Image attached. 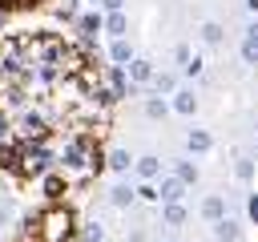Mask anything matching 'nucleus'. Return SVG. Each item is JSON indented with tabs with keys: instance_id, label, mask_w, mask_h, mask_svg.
Wrapping results in <instances>:
<instances>
[{
	"instance_id": "f257e3e1",
	"label": "nucleus",
	"mask_w": 258,
	"mask_h": 242,
	"mask_svg": "<svg viewBox=\"0 0 258 242\" xmlns=\"http://www.w3.org/2000/svg\"><path fill=\"white\" fill-rule=\"evenodd\" d=\"M28 234L32 242H77V218L69 206H44L28 218Z\"/></svg>"
},
{
	"instance_id": "f03ea898",
	"label": "nucleus",
	"mask_w": 258,
	"mask_h": 242,
	"mask_svg": "<svg viewBox=\"0 0 258 242\" xmlns=\"http://www.w3.org/2000/svg\"><path fill=\"white\" fill-rule=\"evenodd\" d=\"M181 190H185V182H181V177H165V182H161V190H157V198H161V202H177V198H181Z\"/></svg>"
},
{
	"instance_id": "7ed1b4c3",
	"label": "nucleus",
	"mask_w": 258,
	"mask_h": 242,
	"mask_svg": "<svg viewBox=\"0 0 258 242\" xmlns=\"http://www.w3.org/2000/svg\"><path fill=\"white\" fill-rule=\"evenodd\" d=\"M133 198H137V190H129V186H113V190H109V202H113L117 210L133 206Z\"/></svg>"
},
{
	"instance_id": "20e7f679",
	"label": "nucleus",
	"mask_w": 258,
	"mask_h": 242,
	"mask_svg": "<svg viewBox=\"0 0 258 242\" xmlns=\"http://www.w3.org/2000/svg\"><path fill=\"white\" fill-rule=\"evenodd\" d=\"M133 165H137V173H141L145 182H149V177H157V169H161V161H157L153 153H145V157H137Z\"/></svg>"
},
{
	"instance_id": "39448f33",
	"label": "nucleus",
	"mask_w": 258,
	"mask_h": 242,
	"mask_svg": "<svg viewBox=\"0 0 258 242\" xmlns=\"http://www.w3.org/2000/svg\"><path fill=\"white\" fill-rule=\"evenodd\" d=\"M222 210H226V206H222L218 194H210V198L202 202V218H210V222H222Z\"/></svg>"
},
{
	"instance_id": "423d86ee",
	"label": "nucleus",
	"mask_w": 258,
	"mask_h": 242,
	"mask_svg": "<svg viewBox=\"0 0 258 242\" xmlns=\"http://www.w3.org/2000/svg\"><path fill=\"white\" fill-rule=\"evenodd\" d=\"M16 153H20L16 141H12V145H0V169H4V173H16Z\"/></svg>"
},
{
	"instance_id": "0eeeda50",
	"label": "nucleus",
	"mask_w": 258,
	"mask_h": 242,
	"mask_svg": "<svg viewBox=\"0 0 258 242\" xmlns=\"http://www.w3.org/2000/svg\"><path fill=\"white\" fill-rule=\"evenodd\" d=\"M125 28H129L125 12H109V16H105V32H113V36H125Z\"/></svg>"
},
{
	"instance_id": "6e6552de",
	"label": "nucleus",
	"mask_w": 258,
	"mask_h": 242,
	"mask_svg": "<svg viewBox=\"0 0 258 242\" xmlns=\"http://www.w3.org/2000/svg\"><path fill=\"white\" fill-rule=\"evenodd\" d=\"M105 165H109V169H117V173H125V169H129V165H133V157H129V149H113V153H109V161H105Z\"/></svg>"
},
{
	"instance_id": "1a4fd4ad",
	"label": "nucleus",
	"mask_w": 258,
	"mask_h": 242,
	"mask_svg": "<svg viewBox=\"0 0 258 242\" xmlns=\"http://www.w3.org/2000/svg\"><path fill=\"white\" fill-rule=\"evenodd\" d=\"M109 56H113L117 65H125V60L133 56V52H129V40H125V36H117V40H113V48H109Z\"/></svg>"
},
{
	"instance_id": "9d476101",
	"label": "nucleus",
	"mask_w": 258,
	"mask_h": 242,
	"mask_svg": "<svg viewBox=\"0 0 258 242\" xmlns=\"http://www.w3.org/2000/svg\"><path fill=\"white\" fill-rule=\"evenodd\" d=\"M77 24H81V32H85V36H97V32L105 28V20H101V16H81Z\"/></svg>"
},
{
	"instance_id": "9b49d317",
	"label": "nucleus",
	"mask_w": 258,
	"mask_h": 242,
	"mask_svg": "<svg viewBox=\"0 0 258 242\" xmlns=\"http://www.w3.org/2000/svg\"><path fill=\"white\" fill-rule=\"evenodd\" d=\"M129 77H133V81H149V77H153L149 60H129Z\"/></svg>"
},
{
	"instance_id": "f8f14e48",
	"label": "nucleus",
	"mask_w": 258,
	"mask_h": 242,
	"mask_svg": "<svg viewBox=\"0 0 258 242\" xmlns=\"http://www.w3.org/2000/svg\"><path fill=\"white\" fill-rule=\"evenodd\" d=\"M173 109H177V113H185V117H189V113H194V109H198V97H194V93H177V101H173Z\"/></svg>"
},
{
	"instance_id": "ddd939ff",
	"label": "nucleus",
	"mask_w": 258,
	"mask_h": 242,
	"mask_svg": "<svg viewBox=\"0 0 258 242\" xmlns=\"http://www.w3.org/2000/svg\"><path fill=\"white\" fill-rule=\"evenodd\" d=\"M189 149H194V153H206V149H210V133H206V129H194V133H189Z\"/></svg>"
},
{
	"instance_id": "4468645a",
	"label": "nucleus",
	"mask_w": 258,
	"mask_h": 242,
	"mask_svg": "<svg viewBox=\"0 0 258 242\" xmlns=\"http://www.w3.org/2000/svg\"><path fill=\"white\" fill-rule=\"evenodd\" d=\"M185 222V210L177 202H165V226H181Z\"/></svg>"
},
{
	"instance_id": "2eb2a0df",
	"label": "nucleus",
	"mask_w": 258,
	"mask_h": 242,
	"mask_svg": "<svg viewBox=\"0 0 258 242\" xmlns=\"http://www.w3.org/2000/svg\"><path fill=\"white\" fill-rule=\"evenodd\" d=\"M218 242H238V226L222 218V222H218Z\"/></svg>"
},
{
	"instance_id": "dca6fc26",
	"label": "nucleus",
	"mask_w": 258,
	"mask_h": 242,
	"mask_svg": "<svg viewBox=\"0 0 258 242\" xmlns=\"http://www.w3.org/2000/svg\"><path fill=\"white\" fill-rule=\"evenodd\" d=\"M81 238H85V242H105V226H101V222H89Z\"/></svg>"
},
{
	"instance_id": "f3484780",
	"label": "nucleus",
	"mask_w": 258,
	"mask_h": 242,
	"mask_svg": "<svg viewBox=\"0 0 258 242\" xmlns=\"http://www.w3.org/2000/svg\"><path fill=\"white\" fill-rule=\"evenodd\" d=\"M153 85H157L161 93H173V89H177V81H173V73H157V77H153Z\"/></svg>"
},
{
	"instance_id": "a211bd4d",
	"label": "nucleus",
	"mask_w": 258,
	"mask_h": 242,
	"mask_svg": "<svg viewBox=\"0 0 258 242\" xmlns=\"http://www.w3.org/2000/svg\"><path fill=\"white\" fill-rule=\"evenodd\" d=\"M145 117L161 121V117H165V101H157V97H153V101H145Z\"/></svg>"
},
{
	"instance_id": "6ab92c4d",
	"label": "nucleus",
	"mask_w": 258,
	"mask_h": 242,
	"mask_svg": "<svg viewBox=\"0 0 258 242\" xmlns=\"http://www.w3.org/2000/svg\"><path fill=\"white\" fill-rule=\"evenodd\" d=\"M177 177L181 182H198V165L194 161H177Z\"/></svg>"
},
{
	"instance_id": "aec40b11",
	"label": "nucleus",
	"mask_w": 258,
	"mask_h": 242,
	"mask_svg": "<svg viewBox=\"0 0 258 242\" xmlns=\"http://www.w3.org/2000/svg\"><path fill=\"white\" fill-rule=\"evenodd\" d=\"M242 60L246 65H258V40H246L242 44Z\"/></svg>"
},
{
	"instance_id": "412c9836",
	"label": "nucleus",
	"mask_w": 258,
	"mask_h": 242,
	"mask_svg": "<svg viewBox=\"0 0 258 242\" xmlns=\"http://www.w3.org/2000/svg\"><path fill=\"white\" fill-rule=\"evenodd\" d=\"M202 36H206L210 44H218V40H222V24H214V20H210V24L202 28Z\"/></svg>"
},
{
	"instance_id": "4be33fe9",
	"label": "nucleus",
	"mask_w": 258,
	"mask_h": 242,
	"mask_svg": "<svg viewBox=\"0 0 258 242\" xmlns=\"http://www.w3.org/2000/svg\"><path fill=\"white\" fill-rule=\"evenodd\" d=\"M234 173H238V177H242V182H246V177H250V173H254V165H250V161H238V165H234Z\"/></svg>"
},
{
	"instance_id": "5701e85b",
	"label": "nucleus",
	"mask_w": 258,
	"mask_h": 242,
	"mask_svg": "<svg viewBox=\"0 0 258 242\" xmlns=\"http://www.w3.org/2000/svg\"><path fill=\"white\" fill-rule=\"evenodd\" d=\"M32 0H0V8H28Z\"/></svg>"
},
{
	"instance_id": "b1692460",
	"label": "nucleus",
	"mask_w": 258,
	"mask_h": 242,
	"mask_svg": "<svg viewBox=\"0 0 258 242\" xmlns=\"http://www.w3.org/2000/svg\"><path fill=\"white\" fill-rule=\"evenodd\" d=\"M246 210H250V218H254V222H258V194H254V198H250V202H246Z\"/></svg>"
},
{
	"instance_id": "393cba45",
	"label": "nucleus",
	"mask_w": 258,
	"mask_h": 242,
	"mask_svg": "<svg viewBox=\"0 0 258 242\" xmlns=\"http://www.w3.org/2000/svg\"><path fill=\"white\" fill-rule=\"evenodd\" d=\"M101 4H105L109 12H121V4H125V0H101Z\"/></svg>"
},
{
	"instance_id": "a878e982",
	"label": "nucleus",
	"mask_w": 258,
	"mask_h": 242,
	"mask_svg": "<svg viewBox=\"0 0 258 242\" xmlns=\"http://www.w3.org/2000/svg\"><path fill=\"white\" fill-rule=\"evenodd\" d=\"M246 40H258V20H254V24L246 28Z\"/></svg>"
},
{
	"instance_id": "bb28decb",
	"label": "nucleus",
	"mask_w": 258,
	"mask_h": 242,
	"mask_svg": "<svg viewBox=\"0 0 258 242\" xmlns=\"http://www.w3.org/2000/svg\"><path fill=\"white\" fill-rule=\"evenodd\" d=\"M4 222H8V206H0V226H4Z\"/></svg>"
}]
</instances>
